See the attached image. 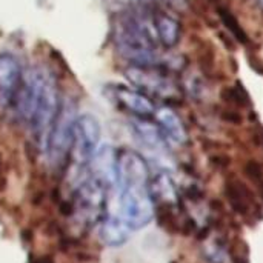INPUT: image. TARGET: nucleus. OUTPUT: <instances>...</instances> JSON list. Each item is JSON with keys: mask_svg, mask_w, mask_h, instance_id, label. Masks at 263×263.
<instances>
[{"mask_svg": "<svg viewBox=\"0 0 263 263\" xmlns=\"http://www.w3.org/2000/svg\"><path fill=\"white\" fill-rule=\"evenodd\" d=\"M102 128L96 116L86 112L79 114L74 125V139L69 162L76 165V173L86 171L91 159L100 148Z\"/></svg>", "mask_w": 263, "mask_h": 263, "instance_id": "nucleus-6", "label": "nucleus"}, {"mask_svg": "<svg viewBox=\"0 0 263 263\" xmlns=\"http://www.w3.org/2000/svg\"><path fill=\"white\" fill-rule=\"evenodd\" d=\"M139 3H142L143 6H154L159 0H137Z\"/></svg>", "mask_w": 263, "mask_h": 263, "instance_id": "nucleus-14", "label": "nucleus"}, {"mask_svg": "<svg viewBox=\"0 0 263 263\" xmlns=\"http://www.w3.org/2000/svg\"><path fill=\"white\" fill-rule=\"evenodd\" d=\"M25 68L20 59L8 51L0 52V105L11 108L25 79Z\"/></svg>", "mask_w": 263, "mask_h": 263, "instance_id": "nucleus-9", "label": "nucleus"}, {"mask_svg": "<svg viewBox=\"0 0 263 263\" xmlns=\"http://www.w3.org/2000/svg\"><path fill=\"white\" fill-rule=\"evenodd\" d=\"M77 116L79 112L76 102L71 97H63L60 109L42 146V153L46 159V163L52 170H63L69 163Z\"/></svg>", "mask_w": 263, "mask_h": 263, "instance_id": "nucleus-4", "label": "nucleus"}, {"mask_svg": "<svg viewBox=\"0 0 263 263\" xmlns=\"http://www.w3.org/2000/svg\"><path fill=\"white\" fill-rule=\"evenodd\" d=\"M112 42L116 52L128 65H160V45L154 35L151 18L139 11H123L114 20Z\"/></svg>", "mask_w": 263, "mask_h": 263, "instance_id": "nucleus-3", "label": "nucleus"}, {"mask_svg": "<svg viewBox=\"0 0 263 263\" xmlns=\"http://www.w3.org/2000/svg\"><path fill=\"white\" fill-rule=\"evenodd\" d=\"M153 120L159 128L165 142L173 146H183L188 143V129L182 117L168 105L157 106Z\"/></svg>", "mask_w": 263, "mask_h": 263, "instance_id": "nucleus-10", "label": "nucleus"}, {"mask_svg": "<svg viewBox=\"0 0 263 263\" xmlns=\"http://www.w3.org/2000/svg\"><path fill=\"white\" fill-rule=\"evenodd\" d=\"M149 18H151V26L157 39V43L165 49L176 48L182 35L180 20L176 15L162 9H153V12L149 14Z\"/></svg>", "mask_w": 263, "mask_h": 263, "instance_id": "nucleus-11", "label": "nucleus"}, {"mask_svg": "<svg viewBox=\"0 0 263 263\" xmlns=\"http://www.w3.org/2000/svg\"><path fill=\"white\" fill-rule=\"evenodd\" d=\"M62 100L63 96L59 80L51 69L34 65L25 71L23 83L9 109L14 117L29 129L40 151L60 109Z\"/></svg>", "mask_w": 263, "mask_h": 263, "instance_id": "nucleus-1", "label": "nucleus"}, {"mask_svg": "<svg viewBox=\"0 0 263 263\" xmlns=\"http://www.w3.org/2000/svg\"><path fill=\"white\" fill-rule=\"evenodd\" d=\"M256 3H257V6L260 8V11H263V0H256Z\"/></svg>", "mask_w": 263, "mask_h": 263, "instance_id": "nucleus-15", "label": "nucleus"}, {"mask_svg": "<svg viewBox=\"0 0 263 263\" xmlns=\"http://www.w3.org/2000/svg\"><path fill=\"white\" fill-rule=\"evenodd\" d=\"M117 214L131 231L145 228L156 216L151 194V171L148 160L134 149L117 151Z\"/></svg>", "mask_w": 263, "mask_h": 263, "instance_id": "nucleus-2", "label": "nucleus"}, {"mask_svg": "<svg viewBox=\"0 0 263 263\" xmlns=\"http://www.w3.org/2000/svg\"><path fill=\"white\" fill-rule=\"evenodd\" d=\"M225 200L230 208L250 223H256L262 217V206L250 185L242 179L231 177L223 185Z\"/></svg>", "mask_w": 263, "mask_h": 263, "instance_id": "nucleus-8", "label": "nucleus"}, {"mask_svg": "<svg viewBox=\"0 0 263 263\" xmlns=\"http://www.w3.org/2000/svg\"><path fill=\"white\" fill-rule=\"evenodd\" d=\"M108 99L131 119H153L157 106L156 102L131 85L112 83L106 86Z\"/></svg>", "mask_w": 263, "mask_h": 263, "instance_id": "nucleus-7", "label": "nucleus"}, {"mask_svg": "<svg viewBox=\"0 0 263 263\" xmlns=\"http://www.w3.org/2000/svg\"><path fill=\"white\" fill-rule=\"evenodd\" d=\"M133 231L128 228V225L114 213H105L102 219V228H100V236L103 243L109 247H119L125 243Z\"/></svg>", "mask_w": 263, "mask_h": 263, "instance_id": "nucleus-12", "label": "nucleus"}, {"mask_svg": "<svg viewBox=\"0 0 263 263\" xmlns=\"http://www.w3.org/2000/svg\"><path fill=\"white\" fill-rule=\"evenodd\" d=\"M32 263H54L49 257H45V256H39V257H35L34 259V262Z\"/></svg>", "mask_w": 263, "mask_h": 263, "instance_id": "nucleus-13", "label": "nucleus"}, {"mask_svg": "<svg viewBox=\"0 0 263 263\" xmlns=\"http://www.w3.org/2000/svg\"><path fill=\"white\" fill-rule=\"evenodd\" d=\"M125 77L129 85L149 96L153 100H173L177 99L180 91L176 80L160 65H126Z\"/></svg>", "mask_w": 263, "mask_h": 263, "instance_id": "nucleus-5", "label": "nucleus"}]
</instances>
